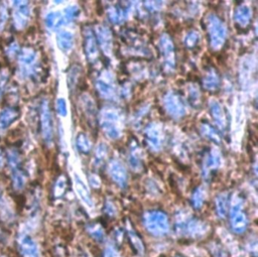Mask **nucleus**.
Masks as SVG:
<instances>
[{
  "instance_id": "aec40b11",
  "label": "nucleus",
  "mask_w": 258,
  "mask_h": 257,
  "mask_svg": "<svg viewBox=\"0 0 258 257\" xmlns=\"http://www.w3.org/2000/svg\"><path fill=\"white\" fill-rule=\"evenodd\" d=\"M18 116L20 112L16 108H4L0 113V134L6 132L8 128L18 119Z\"/></svg>"
},
{
  "instance_id": "7ed1b4c3",
  "label": "nucleus",
  "mask_w": 258,
  "mask_h": 257,
  "mask_svg": "<svg viewBox=\"0 0 258 257\" xmlns=\"http://www.w3.org/2000/svg\"><path fill=\"white\" fill-rule=\"evenodd\" d=\"M206 28L211 48L215 50H220L226 42L227 30L225 24L216 14H211L207 18Z\"/></svg>"
},
{
  "instance_id": "a878e982",
  "label": "nucleus",
  "mask_w": 258,
  "mask_h": 257,
  "mask_svg": "<svg viewBox=\"0 0 258 257\" xmlns=\"http://www.w3.org/2000/svg\"><path fill=\"white\" fill-rule=\"evenodd\" d=\"M127 8H123L122 4H119L116 6H111L108 10V18L111 22L113 24H120L122 22L127 16Z\"/></svg>"
},
{
  "instance_id": "c85d7f7f",
  "label": "nucleus",
  "mask_w": 258,
  "mask_h": 257,
  "mask_svg": "<svg viewBox=\"0 0 258 257\" xmlns=\"http://www.w3.org/2000/svg\"><path fill=\"white\" fill-rule=\"evenodd\" d=\"M44 22L46 26L48 28H58L60 26H62V24H64V16L60 12H50L46 14V18H44Z\"/></svg>"
},
{
  "instance_id": "f704fd0d",
  "label": "nucleus",
  "mask_w": 258,
  "mask_h": 257,
  "mask_svg": "<svg viewBox=\"0 0 258 257\" xmlns=\"http://www.w3.org/2000/svg\"><path fill=\"white\" fill-rule=\"evenodd\" d=\"M188 100L190 104L195 107L200 106L201 103V93L197 86L192 85L188 89Z\"/></svg>"
},
{
  "instance_id": "c756f323",
  "label": "nucleus",
  "mask_w": 258,
  "mask_h": 257,
  "mask_svg": "<svg viewBox=\"0 0 258 257\" xmlns=\"http://www.w3.org/2000/svg\"><path fill=\"white\" fill-rule=\"evenodd\" d=\"M12 180L14 188L18 190H22L26 186V178L24 172L20 168H16L12 170Z\"/></svg>"
},
{
  "instance_id": "b1692460",
  "label": "nucleus",
  "mask_w": 258,
  "mask_h": 257,
  "mask_svg": "<svg viewBox=\"0 0 258 257\" xmlns=\"http://www.w3.org/2000/svg\"><path fill=\"white\" fill-rule=\"evenodd\" d=\"M75 186H76V190L78 192V195H79L80 199L83 201V203L86 204L88 207H93V201H92V198L90 195L89 188L78 176H75Z\"/></svg>"
},
{
  "instance_id": "9d476101",
  "label": "nucleus",
  "mask_w": 258,
  "mask_h": 257,
  "mask_svg": "<svg viewBox=\"0 0 258 257\" xmlns=\"http://www.w3.org/2000/svg\"><path fill=\"white\" fill-rule=\"evenodd\" d=\"M14 24L18 30H24L30 20L32 10L28 2H14Z\"/></svg>"
},
{
  "instance_id": "6ab92c4d",
  "label": "nucleus",
  "mask_w": 258,
  "mask_h": 257,
  "mask_svg": "<svg viewBox=\"0 0 258 257\" xmlns=\"http://www.w3.org/2000/svg\"><path fill=\"white\" fill-rule=\"evenodd\" d=\"M126 234L129 242H130L132 246L136 251V253H138L140 255H144L146 251L144 240L140 236V234L134 230V228L132 226V223L129 221H126Z\"/></svg>"
},
{
  "instance_id": "de8ad7c7",
  "label": "nucleus",
  "mask_w": 258,
  "mask_h": 257,
  "mask_svg": "<svg viewBox=\"0 0 258 257\" xmlns=\"http://www.w3.org/2000/svg\"><path fill=\"white\" fill-rule=\"evenodd\" d=\"M90 184L94 188H99L100 184H101V182H100V178H98V176L91 174V176H90Z\"/></svg>"
},
{
  "instance_id": "a211bd4d",
  "label": "nucleus",
  "mask_w": 258,
  "mask_h": 257,
  "mask_svg": "<svg viewBox=\"0 0 258 257\" xmlns=\"http://www.w3.org/2000/svg\"><path fill=\"white\" fill-rule=\"evenodd\" d=\"M96 90L104 99L111 100L115 97V89L109 75H102L96 80Z\"/></svg>"
},
{
  "instance_id": "1a4fd4ad",
  "label": "nucleus",
  "mask_w": 258,
  "mask_h": 257,
  "mask_svg": "<svg viewBox=\"0 0 258 257\" xmlns=\"http://www.w3.org/2000/svg\"><path fill=\"white\" fill-rule=\"evenodd\" d=\"M164 105L168 114L174 118L180 119L186 114V107L180 96L176 92H168L164 98Z\"/></svg>"
},
{
  "instance_id": "f257e3e1",
  "label": "nucleus",
  "mask_w": 258,
  "mask_h": 257,
  "mask_svg": "<svg viewBox=\"0 0 258 257\" xmlns=\"http://www.w3.org/2000/svg\"><path fill=\"white\" fill-rule=\"evenodd\" d=\"M144 225L148 233L154 236L162 237L170 231V220L168 215L160 210H150L144 213Z\"/></svg>"
},
{
  "instance_id": "f8f14e48",
  "label": "nucleus",
  "mask_w": 258,
  "mask_h": 257,
  "mask_svg": "<svg viewBox=\"0 0 258 257\" xmlns=\"http://www.w3.org/2000/svg\"><path fill=\"white\" fill-rule=\"evenodd\" d=\"M144 138L146 144L148 148L154 152H158L162 146V134L160 130V127L156 124H150L144 132Z\"/></svg>"
},
{
  "instance_id": "bb28decb",
  "label": "nucleus",
  "mask_w": 258,
  "mask_h": 257,
  "mask_svg": "<svg viewBox=\"0 0 258 257\" xmlns=\"http://www.w3.org/2000/svg\"><path fill=\"white\" fill-rule=\"evenodd\" d=\"M215 209L219 218L224 219L226 217L229 210V197L225 192H222V194L217 196L215 200Z\"/></svg>"
},
{
  "instance_id": "09e8293b",
  "label": "nucleus",
  "mask_w": 258,
  "mask_h": 257,
  "mask_svg": "<svg viewBox=\"0 0 258 257\" xmlns=\"http://www.w3.org/2000/svg\"><path fill=\"white\" fill-rule=\"evenodd\" d=\"M213 257H228V256H227V253L222 248L216 247L213 251Z\"/></svg>"
},
{
  "instance_id": "0eeeda50",
  "label": "nucleus",
  "mask_w": 258,
  "mask_h": 257,
  "mask_svg": "<svg viewBox=\"0 0 258 257\" xmlns=\"http://www.w3.org/2000/svg\"><path fill=\"white\" fill-rule=\"evenodd\" d=\"M176 228H178L180 232L186 234L192 238H202L208 231L207 224L197 218L178 219L176 222Z\"/></svg>"
},
{
  "instance_id": "ddd939ff",
  "label": "nucleus",
  "mask_w": 258,
  "mask_h": 257,
  "mask_svg": "<svg viewBox=\"0 0 258 257\" xmlns=\"http://www.w3.org/2000/svg\"><path fill=\"white\" fill-rule=\"evenodd\" d=\"M84 50L88 60L93 62L98 58V42L93 30L87 28L84 30Z\"/></svg>"
},
{
  "instance_id": "4468645a",
  "label": "nucleus",
  "mask_w": 258,
  "mask_h": 257,
  "mask_svg": "<svg viewBox=\"0 0 258 257\" xmlns=\"http://www.w3.org/2000/svg\"><path fill=\"white\" fill-rule=\"evenodd\" d=\"M108 172L112 180L121 188H126L127 182H128V176H127V172L125 168L117 160H113L109 164L108 166Z\"/></svg>"
},
{
  "instance_id": "412c9836",
  "label": "nucleus",
  "mask_w": 258,
  "mask_h": 257,
  "mask_svg": "<svg viewBox=\"0 0 258 257\" xmlns=\"http://www.w3.org/2000/svg\"><path fill=\"white\" fill-rule=\"evenodd\" d=\"M252 12L251 10L246 6H240L234 12V20L237 26L240 28H246L251 22Z\"/></svg>"
},
{
  "instance_id": "f3484780",
  "label": "nucleus",
  "mask_w": 258,
  "mask_h": 257,
  "mask_svg": "<svg viewBox=\"0 0 258 257\" xmlns=\"http://www.w3.org/2000/svg\"><path fill=\"white\" fill-rule=\"evenodd\" d=\"M96 40L106 54H110L113 46V38L110 28L106 26H98L96 28Z\"/></svg>"
},
{
  "instance_id": "423d86ee",
  "label": "nucleus",
  "mask_w": 258,
  "mask_h": 257,
  "mask_svg": "<svg viewBox=\"0 0 258 257\" xmlns=\"http://www.w3.org/2000/svg\"><path fill=\"white\" fill-rule=\"evenodd\" d=\"M20 72L22 77H32L36 74L38 54L32 48H24L18 54Z\"/></svg>"
},
{
  "instance_id": "79ce46f5",
  "label": "nucleus",
  "mask_w": 258,
  "mask_h": 257,
  "mask_svg": "<svg viewBox=\"0 0 258 257\" xmlns=\"http://www.w3.org/2000/svg\"><path fill=\"white\" fill-rule=\"evenodd\" d=\"M56 111L60 116L67 115V103L64 98H58L56 100Z\"/></svg>"
},
{
  "instance_id": "7c9ffc66",
  "label": "nucleus",
  "mask_w": 258,
  "mask_h": 257,
  "mask_svg": "<svg viewBox=\"0 0 258 257\" xmlns=\"http://www.w3.org/2000/svg\"><path fill=\"white\" fill-rule=\"evenodd\" d=\"M76 146L78 150L83 154H88L91 152L92 146L88 136L84 134H80L76 140Z\"/></svg>"
},
{
  "instance_id": "9b49d317",
  "label": "nucleus",
  "mask_w": 258,
  "mask_h": 257,
  "mask_svg": "<svg viewBox=\"0 0 258 257\" xmlns=\"http://www.w3.org/2000/svg\"><path fill=\"white\" fill-rule=\"evenodd\" d=\"M221 164V154L218 150H211L203 160L202 172L205 180H210L215 172L218 170Z\"/></svg>"
},
{
  "instance_id": "2f4dec72",
  "label": "nucleus",
  "mask_w": 258,
  "mask_h": 257,
  "mask_svg": "<svg viewBox=\"0 0 258 257\" xmlns=\"http://www.w3.org/2000/svg\"><path fill=\"white\" fill-rule=\"evenodd\" d=\"M8 162L10 170L20 168V164L22 162V156L18 150L12 148L8 152Z\"/></svg>"
},
{
  "instance_id": "4c0bfd02",
  "label": "nucleus",
  "mask_w": 258,
  "mask_h": 257,
  "mask_svg": "<svg viewBox=\"0 0 258 257\" xmlns=\"http://www.w3.org/2000/svg\"><path fill=\"white\" fill-rule=\"evenodd\" d=\"M83 106H84V109H85L88 117L94 118L96 115V108H95L94 101L91 99V97L86 96L83 98Z\"/></svg>"
},
{
  "instance_id": "6e6552de",
  "label": "nucleus",
  "mask_w": 258,
  "mask_h": 257,
  "mask_svg": "<svg viewBox=\"0 0 258 257\" xmlns=\"http://www.w3.org/2000/svg\"><path fill=\"white\" fill-rule=\"evenodd\" d=\"M40 130L44 142L50 146L54 138V124L48 100H44L40 105Z\"/></svg>"
},
{
  "instance_id": "49530a36",
  "label": "nucleus",
  "mask_w": 258,
  "mask_h": 257,
  "mask_svg": "<svg viewBox=\"0 0 258 257\" xmlns=\"http://www.w3.org/2000/svg\"><path fill=\"white\" fill-rule=\"evenodd\" d=\"M8 18L6 6H0V30H2L6 24Z\"/></svg>"
},
{
  "instance_id": "cd10ccee",
  "label": "nucleus",
  "mask_w": 258,
  "mask_h": 257,
  "mask_svg": "<svg viewBox=\"0 0 258 257\" xmlns=\"http://www.w3.org/2000/svg\"><path fill=\"white\" fill-rule=\"evenodd\" d=\"M206 201V190L204 188L199 186L195 190L192 192V197H190V204L192 208L199 210L203 207Z\"/></svg>"
},
{
  "instance_id": "393cba45",
  "label": "nucleus",
  "mask_w": 258,
  "mask_h": 257,
  "mask_svg": "<svg viewBox=\"0 0 258 257\" xmlns=\"http://www.w3.org/2000/svg\"><path fill=\"white\" fill-rule=\"evenodd\" d=\"M200 132L201 134L208 140L214 142V144H220L221 142V138L216 130V128H214L210 123L204 121L200 125Z\"/></svg>"
},
{
  "instance_id": "ea45409f",
  "label": "nucleus",
  "mask_w": 258,
  "mask_h": 257,
  "mask_svg": "<svg viewBox=\"0 0 258 257\" xmlns=\"http://www.w3.org/2000/svg\"><path fill=\"white\" fill-rule=\"evenodd\" d=\"M79 12H80V10H79V8L77 6H70V8H68L64 12V14H62L64 24L75 20L78 18Z\"/></svg>"
},
{
  "instance_id": "c9c22d12",
  "label": "nucleus",
  "mask_w": 258,
  "mask_h": 257,
  "mask_svg": "<svg viewBox=\"0 0 258 257\" xmlns=\"http://www.w3.org/2000/svg\"><path fill=\"white\" fill-rule=\"evenodd\" d=\"M200 40V36L199 34L197 32H190L186 34V36L184 38V44L188 48H196L197 44H199Z\"/></svg>"
},
{
  "instance_id": "39448f33",
  "label": "nucleus",
  "mask_w": 258,
  "mask_h": 257,
  "mask_svg": "<svg viewBox=\"0 0 258 257\" xmlns=\"http://www.w3.org/2000/svg\"><path fill=\"white\" fill-rule=\"evenodd\" d=\"M160 54L162 60V67L166 73L172 74L176 68V52L172 38L164 34L160 40Z\"/></svg>"
},
{
  "instance_id": "37998d69",
  "label": "nucleus",
  "mask_w": 258,
  "mask_h": 257,
  "mask_svg": "<svg viewBox=\"0 0 258 257\" xmlns=\"http://www.w3.org/2000/svg\"><path fill=\"white\" fill-rule=\"evenodd\" d=\"M20 52V46L18 42H12L8 48H6V54L10 58H14L16 54H18Z\"/></svg>"
},
{
  "instance_id": "dca6fc26",
  "label": "nucleus",
  "mask_w": 258,
  "mask_h": 257,
  "mask_svg": "<svg viewBox=\"0 0 258 257\" xmlns=\"http://www.w3.org/2000/svg\"><path fill=\"white\" fill-rule=\"evenodd\" d=\"M18 244L22 257H40L38 245L30 235L22 233L20 236Z\"/></svg>"
},
{
  "instance_id": "20e7f679",
  "label": "nucleus",
  "mask_w": 258,
  "mask_h": 257,
  "mask_svg": "<svg viewBox=\"0 0 258 257\" xmlns=\"http://www.w3.org/2000/svg\"><path fill=\"white\" fill-rule=\"evenodd\" d=\"M230 226L234 233L242 234L248 227V218L244 211L243 200L235 197L230 205Z\"/></svg>"
},
{
  "instance_id": "58836bf2",
  "label": "nucleus",
  "mask_w": 258,
  "mask_h": 257,
  "mask_svg": "<svg viewBox=\"0 0 258 257\" xmlns=\"http://www.w3.org/2000/svg\"><path fill=\"white\" fill-rule=\"evenodd\" d=\"M128 164L130 166L132 170L134 172H140L142 170V162L138 154L132 152L128 156Z\"/></svg>"
},
{
  "instance_id": "f03ea898",
  "label": "nucleus",
  "mask_w": 258,
  "mask_h": 257,
  "mask_svg": "<svg viewBox=\"0 0 258 257\" xmlns=\"http://www.w3.org/2000/svg\"><path fill=\"white\" fill-rule=\"evenodd\" d=\"M100 125L106 136L116 140L121 136V117L113 107H105L100 113Z\"/></svg>"
},
{
  "instance_id": "a18cd8bd",
  "label": "nucleus",
  "mask_w": 258,
  "mask_h": 257,
  "mask_svg": "<svg viewBox=\"0 0 258 257\" xmlns=\"http://www.w3.org/2000/svg\"><path fill=\"white\" fill-rule=\"evenodd\" d=\"M104 257H121L119 252L117 251L114 244H108L105 251H104Z\"/></svg>"
},
{
  "instance_id": "4be33fe9",
  "label": "nucleus",
  "mask_w": 258,
  "mask_h": 257,
  "mask_svg": "<svg viewBox=\"0 0 258 257\" xmlns=\"http://www.w3.org/2000/svg\"><path fill=\"white\" fill-rule=\"evenodd\" d=\"M56 42L60 50L69 52L74 44V36L68 30H60L56 34Z\"/></svg>"
},
{
  "instance_id": "72a5a7b5",
  "label": "nucleus",
  "mask_w": 258,
  "mask_h": 257,
  "mask_svg": "<svg viewBox=\"0 0 258 257\" xmlns=\"http://www.w3.org/2000/svg\"><path fill=\"white\" fill-rule=\"evenodd\" d=\"M87 231L88 233L97 241L101 242L104 239V229L102 228V226L98 223H91L89 224V226L87 227Z\"/></svg>"
},
{
  "instance_id": "e433bc0d",
  "label": "nucleus",
  "mask_w": 258,
  "mask_h": 257,
  "mask_svg": "<svg viewBox=\"0 0 258 257\" xmlns=\"http://www.w3.org/2000/svg\"><path fill=\"white\" fill-rule=\"evenodd\" d=\"M108 156V148L104 144H100L96 148L95 152V162L97 166L102 164Z\"/></svg>"
},
{
  "instance_id": "a19ab883",
  "label": "nucleus",
  "mask_w": 258,
  "mask_h": 257,
  "mask_svg": "<svg viewBox=\"0 0 258 257\" xmlns=\"http://www.w3.org/2000/svg\"><path fill=\"white\" fill-rule=\"evenodd\" d=\"M8 82V72L6 70L0 71V100L4 97L6 85Z\"/></svg>"
},
{
  "instance_id": "5701e85b",
  "label": "nucleus",
  "mask_w": 258,
  "mask_h": 257,
  "mask_svg": "<svg viewBox=\"0 0 258 257\" xmlns=\"http://www.w3.org/2000/svg\"><path fill=\"white\" fill-rule=\"evenodd\" d=\"M220 86V78L217 72L213 69H210L206 72L203 77V87L207 91L213 92L216 91Z\"/></svg>"
},
{
  "instance_id": "2eb2a0df",
  "label": "nucleus",
  "mask_w": 258,
  "mask_h": 257,
  "mask_svg": "<svg viewBox=\"0 0 258 257\" xmlns=\"http://www.w3.org/2000/svg\"><path fill=\"white\" fill-rule=\"evenodd\" d=\"M209 109L217 128L220 132H224L226 130L227 120H226V114L224 112L222 105L217 100H212L209 103Z\"/></svg>"
},
{
  "instance_id": "c03bdc74",
  "label": "nucleus",
  "mask_w": 258,
  "mask_h": 257,
  "mask_svg": "<svg viewBox=\"0 0 258 257\" xmlns=\"http://www.w3.org/2000/svg\"><path fill=\"white\" fill-rule=\"evenodd\" d=\"M104 212L109 217H114L117 214V209L111 201H107L104 205Z\"/></svg>"
},
{
  "instance_id": "8fccbe9b",
  "label": "nucleus",
  "mask_w": 258,
  "mask_h": 257,
  "mask_svg": "<svg viewBox=\"0 0 258 257\" xmlns=\"http://www.w3.org/2000/svg\"><path fill=\"white\" fill-rule=\"evenodd\" d=\"M176 257H182V256H176Z\"/></svg>"
},
{
  "instance_id": "473e14b6",
  "label": "nucleus",
  "mask_w": 258,
  "mask_h": 257,
  "mask_svg": "<svg viewBox=\"0 0 258 257\" xmlns=\"http://www.w3.org/2000/svg\"><path fill=\"white\" fill-rule=\"evenodd\" d=\"M67 186H68L67 178L64 176H60L58 178V180L56 182L54 186V197H56V198L62 197L64 194V192H66Z\"/></svg>"
}]
</instances>
